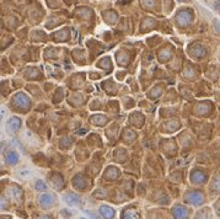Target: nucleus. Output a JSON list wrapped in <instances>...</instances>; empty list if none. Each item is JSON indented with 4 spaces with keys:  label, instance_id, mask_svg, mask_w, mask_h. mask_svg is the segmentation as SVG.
<instances>
[{
    "label": "nucleus",
    "instance_id": "f257e3e1",
    "mask_svg": "<svg viewBox=\"0 0 220 219\" xmlns=\"http://www.w3.org/2000/svg\"><path fill=\"white\" fill-rule=\"evenodd\" d=\"M14 104L17 107H20L21 110H26V108L28 110V107H30V101L27 100V97L23 95V94H17V95H15Z\"/></svg>",
    "mask_w": 220,
    "mask_h": 219
},
{
    "label": "nucleus",
    "instance_id": "f03ea898",
    "mask_svg": "<svg viewBox=\"0 0 220 219\" xmlns=\"http://www.w3.org/2000/svg\"><path fill=\"white\" fill-rule=\"evenodd\" d=\"M20 126H21V121H20L17 117H11V118L6 122V128H8V131H10V132L17 131V129L20 128Z\"/></svg>",
    "mask_w": 220,
    "mask_h": 219
},
{
    "label": "nucleus",
    "instance_id": "7ed1b4c3",
    "mask_svg": "<svg viewBox=\"0 0 220 219\" xmlns=\"http://www.w3.org/2000/svg\"><path fill=\"white\" fill-rule=\"evenodd\" d=\"M8 196L11 197L16 202H21V200H22V191L20 189H17V187H11V189L8 191Z\"/></svg>",
    "mask_w": 220,
    "mask_h": 219
},
{
    "label": "nucleus",
    "instance_id": "20e7f679",
    "mask_svg": "<svg viewBox=\"0 0 220 219\" xmlns=\"http://www.w3.org/2000/svg\"><path fill=\"white\" fill-rule=\"evenodd\" d=\"M64 201L69 204V206H79L80 204V200L76 195L74 193H68L64 196Z\"/></svg>",
    "mask_w": 220,
    "mask_h": 219
},
{
    "label": "nucleus",
    "instance_id": "39448f33",
    "mask_svg": "<svg viewBox=\"0 0 220 219\" xmlns=\"http://www.w3.org/2000/svg\"><path fill=\"white\" fill-rule=\"evenodd\" d=\"M187 209H184V207L182 206H176L175 209H173V215L177 218V219H184L187 217Z\"/></svg>",
    "mask_w": 220,
    "mask_h": 219
},
{
    "label": "nucleus",
    "instance_id": "423d86ee",
    "mask_svg": "<svg viewBox=\"0 0 220 219\" xmlns=\"http://www.w3.org/2000/svg\"><path fill=\"white\" fill-rule=\"evenodd\" d=\"M40 202H41V204L43 206V207H49L53 202H54V197H53V195H51V193H47V195H43V196H41V200H40Z\"/></svg>",
    "mask_w": 220,
    "mask_h": 219
},
{
    "label": "nucleus",
    "instance_id": "0eeeda50",
    "mask_svg": "<svg viewBox=\"0 0 220 219\" xmlns=\"http://www.w3.org/2000/svg\"><path fill=\"white\" fill-rule=\"evenodd\" d=\"M100 213L103 215V218H107V219H111L113 217V214H114L113 209L111 207H108V206H101Z\"/></svg>",
    "mask_w": 220,
    "mask_h": 219
},
{
    "label": "nucleus",
    "instance_id": "6e6552de",
    "mask_svg": "<svg viewBox=\"0 0 220 219\" xmlns=\"http://www.w3.org/2000/svg\"><path fill=\"white\" fill-rule=\"evenodd\" d=\"M5 159H6V163H8V164L14 165V164H16L17 160H19V155H17V153H15V151H8Z\"/></svg>",
    "mask_w": 220,
    "mask_h": 219
},
{
    "label": "nucleus",
    "instance_id": "1a4fd4ad",
    "mask_svg": "<svg viewBox=\"0 0 220 219\" xmlns=\"http://www.w3.org/2000/svg\"><path fill=\"white\" fill-rule=\"evenodd\" d=\"M123 219H139V215L134 209H127L123 213Z\"/></svg>",
    "mask_w": 220,
    "mask_h": 219
},
{
    "label": "nucleus",
    "instance_id": "9d476101",
    "mask_svg": "<svg viewBox=\"0 0 220 219\" xmlns=\"http://www.w3.org/2000/svg\"><path fill=\"white\" fill-rule=\"evenodd\" d=\"M17 175L20 178H28L31 175H32V171L28 170V169H23V170H20L17 172Z\"/></svg>",
    "mask_w": 220,
    "mask_h": 219
},
{
    "label": "nucleus",
    "instance_id": "9b49d317",
    "mask_svg": "<svg viewBox=\"0 0 220 219\" xmlns=\"http://www.w3.org/2000/svg\"><path fill=\"white\" fill-rule=\"evenodd\" d=\"M36 189H38V190H46V185H44V182L41 181V180H38V181L36 182Z\"/></svg>",
    "mask_w": 220,
    "mask_h": 219
},
{
    "label": "nucleus",
    "instance_id": "f8f14e48",
    "mask_svg": "<svg viewBox=\"0 0 220 219\" xmlns=\"http://www.w3.org/2000/svg\"><path fill=\"white\" fill-rule=\"evenodd\" d=\"M193 176H196V178H192V180L196 181V182H202V181L204 180V177H203L202 175H199V174H196V175L193 174Z\"/></svg>",
    "mask_w": 220,
    "mask_h": 219
},
{
    "label": "nucleus",
    "instance_id": "ddd939ff",
    "mask_svg": "<svg viewBox=\"0 0 220 219\" xmlns=\"http://www.w3.org/2000/svg\"><path fill=\"white\" fill-rule=\"evenodd\" d=\"M40 219H51L49 217H42V218H40Z\"/></svg>",
    "mask_w": 220,
    "mask_h": 219
}]
</instances>
